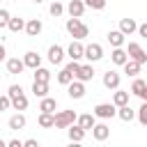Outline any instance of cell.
<instances>
[{
    "label": "cell",
    "mask_w": 147,
    "mask_h": 147,
    "mask_svg": "<svg viewBox=\"0 0 147 147\" xmlns=\"http://www.w3.org/2000/svg\"><path fill=\"white\" fill-rule=\"evenodd\" d=\"M67 32L74 37V39H85L87 34H90V30H87V25L80 21V18H76V16H71V18H67Z\"/></svg>",
    "instance_id": "obj_1"
},
{
    "label": "cell",
    "mask_w": 147,
    "mask_h": 147,
    "mask_svg": "<svg viewBox=\"0 0 147 147\" xmlns=\"http://www.w3.org/2000/svg\"><path fill=\"white\" fill-rule=\"evenodd\" d=\"M74 122H76V113L74 110H60V113L53 115V126L55 129H67Z\"/></svg>",
    "instance_id": "obj_2"
},
{
    "label": "cell",
    "mask_w": 147,
    "mask_h": 147,
    "mask_svg": "<svg viewBox=\"0 0 147 147\" xmlns=\"http://www.w3.org/2000/svg\"><path fill=\"white\" fill-rule=\"evenodd\" d=\"M83 57H87L90 62H96L103 57V48L101 44H90V46H83Z\"/></svg>",
    "instance_id": "obj_3"
},
{
    "label": "cell",
    "mask_w": 147,
    "mask_h": 147,
    "mask_svg": "<svg viewBox=\"0 0 147 147\" xmlns=\"http://www.w3.org/2000/svg\"><path fill=\"white\" fill-rule=\"evenodd\" d=\"M126 55L131 57V60H136V62H140V64H145L147 62V53L142 51V46L140 44H129V51H126Z\"/></svg>",
    "instance_id": "obj_4"
},
{
    "label": "cell",
    "mask_w": 147,
    "mask_h": 147,
    "mask_svg": "<svg viewBox=\"0 0 147 147\" xmlns=\"http://www.w3.org/2000/svg\"><path fill=\"white\" fill-rule=\"evenodd\" d=\"M115 113H117V106L115 103H99V106H94V115L101 117V119L115 117Z\"/></svg>",
    "instance_id": "obj_5"
},
{
    "label": "cell",
    "mask_w": 147,
    "mask_h": 147,
    "mask_svg": "<svg viewBox=\"0 0 147 147\" xmlns=\"http://www.w3.org/2000/svg\"><path fill=\"white\" fill-rule=\"evenodd\" d=\"M62 60H64V48L57 46V44H53L48 48V62L51 64H62Z\"/></svg>",
    "instance_id": "obj_6"
},
{
    "label": "cell",
    "mask_w": 147,
    "mask_h": 147,
    "mask_svg": "<svg viewBox=\"0 0 147 147\" xmlns=\"http://www.w3.org/2000/svg\"><path fill=\"white\" fill-rule=\"evenodd\" d=\"M92 76H94V69H92V64H78V71H76V80H83V83H87V80H92Z\"/></svg>",
    "instance_id": "obj_7"
},
{
    "label": "cell",
    "mask_w": 147,
    "mask_h": 147,
    "mask_svg": "<svg viewBox=\"0 0 147 147\" xmlns=\"http://www.w3.org/2000/svg\"><path fill=\"white\" fill-rule=\"evenodd\" d=\"M69 96L71 99H83L85 96V83L83 80H71L69 83Z\"/></svg>",
    "instance_id": "obj_8"
},
{
    "label": "cell",
    "mask_w": 147,
    "mask_h": 147,
    "mask_svg": "<svg viewBox=\"0 0 147 147\" xmlns=\"http://www.w3.org/2000/svg\"><path fill=\"white\" fill-rule=\"evenodd\" d=\"M103 85L108 90H117L119 87V74L117 71H106L103 74Z\"/></svg>",
    "instance_id": "obj_9"
},
{
    "label": "cell",
    "mask_w": 147,
    "mask_h": 147,
    "mask_svg": "<svg viewBox=\"0 0 147 147\" xmlns=\"http://www.w3.org/2000/svg\"><path fill=\"white\" fill-rule=\"evenodd\" d=\"M131 92L145 101V99H147V83H145L142 78H136V80H133V85H131Z\"/></svg>",
    "instance_id": "obj_10"
},
{
    "label": "cell",
    "mask_w": 147,
    "mask_h": 147,
    "mask_svg": "<svg viewBox=\"0 0 147 147\" xmlns=\"http://www.w3.org/2000/svg\"><path fill=\"white\" fill-rule=\"evenodd\" d=\"M67 11H69V16L80 18V16H83V11H85V2H83V0H71V2L67 5Z\"/></svg>",
    "instance_id": "obj_11"
},
{
    "label": "cell",
    "mask_w": 147,
    "mask_h": 147,
    "mask_svg": "<svg viewBox=\"0 0 147 147\" xmlns=\"http://www.w3.org/2000/svg\"><path fill=\"white\" fill-rule=\"evenodd\" d=\"M23 30L28 32V37H37V34L41 32V21H39V18H30Z\"/></svg>",
    "instance_id": "obj_12"
},
{
    "label": "cell",
    "mask_w": 147,
    "mask_h": 147,
    "mask_svg": "<svg viewBox=\"0 0 147 147\" xmlns=\"http://www.w3.org/2000/svg\"><path fill=\"white\" fill-rule=\"evenodd\" d=\"M67 53H69V57H71V60H80V57H83V44H80V39L71 41V44H69V48H67Z\"/></svg>",
    "instance_id": "obj_13"
},
{
    "label": "cell",
    "mask_w": 147,
    "mask_h": 147,
    "mask_svg": "<svg viewBox=\"0 0 147 147\" xmlns=\"http://www.w3.org/2000/svg\"><path fill=\"white\" fill-rule=\"evenodd\" d=\"M23 64H25V67H30V69H34V67H39V64H41V55H39V53H34V51H28V53H25V57H23Z\"/></svg>",
    "instance_id": "obj_14"
},
{
    "label": "cell",
    "mask_w": 147,
    "mask_h": 147,
    "mask_svg": "<svg viewBox=\"0 0 147 147\" xmlns=\"http://www.w3.org/2000/svg\"><path fill=\"white\" fill-rule=\"evenodd\" d=\"M115 115H117L122 122H131V119L136 117V113L131 110V106H129V103H124V106H117V113H115Z\"/></svg>",
    "instance_id": "obj_15"
},
{
    "label": "cell",
    "mask_w": 147,
    "mask_h": 147,
    "mask_svg": "<svg viewBox=\"0 0 147 147\" xmlns=\"http://www.w3.org/2000/svg\"><path fill=\"white\" fill-rule=\"evenodd\" d=\"M67 129H69V140H71V142H80V140L85 138V129H83V126L71 124V126H67Z\"/></svg>",
    "instance_id": "obj_16"
},
{
    "label": "cell",
    "mask_w": 147,
    "mask_h": 147,
    "mask_svg": "<svg viewBox=\"0 0 147 147\" xmlns=\"http://www.w3.org/2000/svg\"><path fill=\"white\" fill-rule=\"evenodd\" d=\"M136 28H138V23L133 21V18H122L119 21V32L126 37V34H131V32H136Z\"/></svg>",
    "instance_id": "obj_17"
},
{
    "label": "cell",
    "mask_w": 147,
    "mask_h": 147,
    "mask_svg": "<svg viewBox=\"0 0 147 147\" xmlns=\"http://www.w3.org/2000/svg\"><path fill=\"white\" fill-rule=\"evenodd\" d=\"M55 108H57V101L55 99H51L48 94L41 96V103H39V110L41 113H55Z\"/></svg>",
    "instance_id": "obj_18"
},
{
    "label": "cell",
    "mask_w": 147,
    "mask_h": 147,
    "mask_svg": "<svg viewBox=\"0 0 147 147\" xmlns=\"http://www.w3.org/2000/svg\"><path fill=\"white\" fill-rule=\"evenodd\" d=\"M92 136H94V140H106L110 136V129L106 124H94L92 126Z\"/></svg>",
    "instance_id": "obj_19"
},
{
    "label": "cell",
    "mask_w": 147,
    "mask_h": 147,
    "mask_svg": "<svg viewBox=\"0 0 147 147\" xmlns=\"http://www.w3.org/2000/svg\"><path fill=\"white\" fill-rule=\"evenodd\" d=\"M110 60H113L115 64H119V67H122V64H124V62L129 60V55H126V51H124L122 46H117V48H115V51L110 53Z\"/></svg>",
    "instance_id": "obj_20"
},
{
    "label": "cell",
    "mask_w": 147,
    "mask_h": 147,
    "mask_svg": "<svg viewBox=\"0 0 147 147\" xmlns=\"http://www.w3.org/2000/svg\"><path fill=\"white\" fill-rule=\"evenodd\" d=\"M122 67H124V74H129V76H138V74H140V67H142V64L129 57V60H126V62H124Z\"/></svg>",
    "instance_id": "obj_21"
},
{
    "label": "cell",
    "mask_w": 147,
    "mask_h": 147,
    "mask_svg": "<svg viewBox=\"0 0 147 147\" xmlns=\"http://www.w3.org/2000/svg\"><path fill=\"white\" fill-rule=\"evenodd\" d=\"M23 69H25L23 60H18V57H11V60H7V71H9V74H21Z\"/></svg>",
    "instance_id": "obj_22"
},
{
    "label": "cell",
    "mask_w": 147,
    "mask_h": 147,
    "mask_svg": "<svg viewBox=\"0 0 147 147\" xmlns=\"http://www.w3.org/2000/svg\"><path fill=\"white\" fill-rule=\"evenodd\" d=\"M23 126H25V115L16 113V115L9 117V129H11V131H18V129H23Z\"/></svg>",
    "instance_id": "obj_23"
},
{
    "label": "cell",
    "mask_w": 147,
    "mask_h": 147,
    "mask_svg": "<svg viewBox=\"0 0 147 147\" xmlns=\"http://www.w3.org/2000/svg\"><path fill=\"white\" fill-rule=\"evenodd\" d=\"M108 41H110L113 48H117V46L124 44V34H122L119 30H110V32H108Z\"/></svg>",
    "instance_id": "obj_24"
},
{
    "label": "cell",
    "mask_w": 147,
    "mask_h": 147,
    "mask_svg": "<svg viewBox=\"0 0 147 147\" xmlns=\"http://www.w3.org/2000/svg\"><path fill=\"white\" fill-rule=\"evenodd\" d=\"M76 124H78V126H83V129L87 131V129H92V126H94V117H92V115H87V113H85V115H76Z\"/></svg>",
    "instance_id": "obj_25"
},
{
    "label": "cell",
    "mask_w": 147,
    "mask_h": 147,
    "mask_svg": "<svg viewBox=\"0 0 147 147\" xmlns=\"http://www.w3.org/2000/svg\"><path fill=\"white\" fill-rule=\"evenodd\" d=\"M7 28H9L11 32H21V30L25 28V21H23V18H18V16H14V18L9 16V21H7Z\"/></svg>",
    "instance_id": "obj_26"
},
{
    "label": "cell",
    "mask_w": 147,
    "mask_h": 147,
    "mask_svg": "<svg viewBox=\"0 0 147 147\" xmlns=\"http://www.w3.org/2000/svg\"><path fill=\"white\" fill-rule=\"evenodd\" d=\"M34 80L37 83H48L51 80V71L44 67H34Z\"/></svg>",
    "instance_id": "obj_27"
},
{
    "label": "cell",
    "mask_w": 147,
    "mask_h": 147,
    "mask_svg": "<svg viewBox=\"0 0 147 147\" xmlns=\"http://www.w3.org/2000/svg\"><path fill=\"white\" fill-rule=\"evenodd\" d=\"M9 101H11V106H14L16 110H25V108H28V99H25V94H23V92H21V94H16V96H11Z\"/></svg>",
    "instance_id": "obj_28"
},
{
    "label": "cell",
    "mask_w": 147,
    "mask_h": 147,
    "mask_svg": "<svg viewBox=\"0 0 147 147\" xmlns=\"http://www.w3.org/2000/svg\"><path fill=\"white\" fill-rule=\"evenodd\" d=\"M32 94L39 96V99L46 96V94H48V83H37V80H34V83H32Z\"/></svg>",
    "instance_id": "obj_29"
},
{
    "label": "cell",
    "mask_w": 147,
    "mask_h": 147,
    "mask_svg": "<svg viewBox=\"0 0 147 147\" xmlns=\"http://www.w3.org/2000/svg\"><path fill=\"white\" fill-rule=\"evenodd\" d=\"M113 103H115V106H124V103H129V92L117 90V92L113 94Z\"/></svg>",
    "instance_id": "obj_30"
},
{
    "label": "cell",
    "mask_w": 147,
    "mask_h": 147,
    "mask_svg": "<svg viewBox=\"0 0 147 147\" xmlns=\"http://www.w3.org/2000/svg\"><path fill=\"white\" fill-rule=\"evenodd\" d=\"M57 80H60V83H62V85H69V83H71V80H74V74H71V71H69V69H67V67H64V69H62V71H60V74H57Z\"/></svg>",
    "instance_id": "obj_31"
},
{
    "label": "cell",
    "mask_w": 147,
    "mask_h": 147,
    "mask_svg": "<svg viewBox=\"0 0 147 147\" xmlns=\"http://www.w3.org/2000/svg\"><path fill=\"white\" fill-rule=\"evenodd\" d=\"M39 126L51 129V126H53V113H41V115H39Z\"/></svg>",
    "instance_id": "obj_32"
},
{
    "label": "cell",
    "mask_w": 147,
    "mask_h": 147,
    "mask_svg": "<svg viewBox=\"0 0 147 147\" xmlns=\"http://www.w3.org/2000/svg\"><path fill=\"white\" fill-rule=\"evenodd\" d=\"M138 122L142 124V126H147V103L142 101V106L138 108Z\"/></svg>",
    "instance_id": "obj_33"
},
{
    "label": "cell",
    "mask_w": 147,
    "mask_h": 147,
    "mask_svg": "<svg viewBox=\"0 0 147 147\" xmlns=\"http://www.w3.org/2000/svg\"><path fill=\"white\" fill-rule=\"evenodd\" d=\"M48 11L53 14V16H62V11H64V7L55 0V2H51V7H48Z\"/></svg>",
    "instance_id": "obj_34"
},
{
    "label": "cell",
    "mask_w": 147,
    "mask_h": 147,
    "mask_svg": "<svg viewBox=\"0 0 147 147\" xmlns=\"http://www.w3.org/2000/svg\"><path fill=\"white\" fill-rule=\"evenodd\" d=\"M85 7H92V9H103L106 7V0H83Z\"/></svg>",
    "instance_id": "obj_35"
},
{
    "label": "cell",
    "mask_w": 147,
    "mask_h": 147,
    "mask_svg": "<svg viewBox=\"0 0 147 147\" xmlns=\"http://www.w3.org/2000/svg\"><path fill=\"white\" fill-rule=\"evenodd\" d=\"M7 21H9V11L7 9H0V30L7 28Z\"/></svg>",
    "instance_id": "obj_36"
},
{
    "label": "cell",
    "mask_w": 147,
    "mask_h": 147,
    "mask_svg": "<svg viewBox=\"0 0 147 147\" xmlns=\"http://www.w3.org/2000/svg\"><path fill=\"white\" fill-rule=\"evenodd\" d=\"M11 106V101H9V96H0V110H7Z\"/></svg>",
    "instance_id": "obj_37"
},
{
    "label": "cell",
    "mask_w": 147,
    "mask_h": 147,
    "mask_svg": "<svg viewBox=\"0 0 147 147\" xmlns=\"http://www.w3.org/2000/svg\"><path fill=\"white\" fill-rule=\"evenodd\" d=\"M136 30H138V34H140V37H145V39H147V23H140Z\"/></svg>",
    "instance_id": "obj_38"
},
{
    "label": "cell",
    "mask_w": 147,
    "mask_h": 147,
    "mask_svg": "<svg viewBox=\"0 0 147 147\" xmlns=\"http://www.w3.org/2000/svg\"><path fill=\"white\" fill-rule=\"evenodd\" d=\"M23 145H25V147H39V142H37V140H32V138H30V140H25Z\"/></svg>",
    "instance_id": "obj_39"
},
{
    "label": "cell",
    "mask_w": 147,
    "mask_h": 147,
    "mask_svg": "<svg viewBox=\"0 0 147 147\" xmlns=\"http://www.w3.org/2000/svg\"><path fill=\"white\" fill-rule=\"evenodd\" d=\"M7 145H9V147H23V142H21V140H9Z\"/></svg>",
    "instance_id": "obj_40"
},
{
    "label": "cell",
    "mask_w": 147,
    "mask_h": 147,
    "mask_svg": "<svg viewBox=\"0 0 147 147\" xmlns=\"http://www.w3.org/2000/svg\"><path fill=\"white\" fill-rule=\"evenodd\" d=\"M5 55H7V53H5V46L0 44V60H5Z\"/></svg>",
    "instance_id": "obj_41"
},
{
    "label": "cell",
    "mask_w": 147,
    "mask_h": 147,
    "mask_svg": "<svg viewBox=\"0 0 147 147\" xmlns=\"http://www.w3.org/2000/svg\"><path fill=\"white\" fill-rule=\"evenodd\" d=\"M5 145H7V142H5V140H2V138H0V147H5Z\"/></svg>",
    "instance_id": "obj_42"
},
{
    "label": "cell",
    "mask_w": 147,
    "mask_h": 147,
    "mask_svg": "<svg viewBox=\"0 0 147 147\" xmlns=\"http://www.w3.org/2000/svg\"><path fill=\"white\" fill-rule=\"evenodd\" d=\"M34 2H41V0H34Z\"/></svg>",
    "instance_id": "obj_43"
}]
</instances>
